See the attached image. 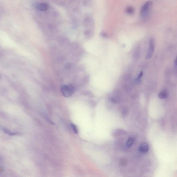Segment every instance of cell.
<instances>
[{
    "label": "cell",
    "mask_w": 177,
    "mask_h": 177,
    "mask_svg": "<svg viewBox=\"0 0 177 177\" xmlns=\"http://www.w3.org/2000/svg\"><path fill=\"white\" fill-rule=\"evenodd\" d=\"M126 13L129 15H133L134 12V9L133 7H127L126 10Z\"/></svg>",
    "instance_id": "obj_8"
},
{
    "label": "cell",
    "mask_w": 177,
    "mask_h": 177,
    "mask_svg": "<svg viewBox=\"0 0 177 177\" xmlns=\"http://www.w3.org/2000/svg\"><path fill=\"white\" fill-rule=\"evenodd\" d=\"M153 6V2L148 1L144 4L140 10L141 17L143 18L147 17L150 13Z\"/></svg>",
    "instance_id": "obj_1"
},
{
    "label": "cell",
    "mask_w": 177,
    "mask_h": 177,
    "mask_svg": "<svg viewBox=\"0 0 177 177\" xmlns=\"http://www.w3.org/2000/svg\"><path fill=\"white\" fill-rule=\"evenodd\" d=\"M167 95V93L166 91H162L159 93V97L160 99H164L166 98Z\"/></svg>",
    "instance_id": "obj_9"
},
{
    "label": "cell",
    "mask_w": 177,
    "mask_h": 177,
    "mask_svg": "<svg viewBox=\"0 0 177 177\" xmlns=\"http://www.w3.org/2000/svg\"><path fill=\"white\" fill-rule=\"evenodd\" d=\"M174 67H176L177 66V58L175 59V61H174Z\"/></svg>",
    "instance_id": "obj_14"
},
{
    "label": "cell",
    "mask_w": 177,
    "mask_h": 177,
    "mask_svg": "<svg viewBox=\"0 0 177 177\" xmlns=\"http://www.w3.org/2000/svg\"><path fill=\"white\" fill-rule=\"evenodd\" d=\"M135 141V140L134 138H129L126 143V146L127 147H130Z\"/></svg>",
    "instance_id": "obj_7"
},
{
    "label": "cell",
    "mask_w": 177,
    "mask_h": 177,
    "mask_svg": "<svg viewBox=\"0 0 177 177\" xmlns=\"http://www.w3.org/2000/svg\"><path fill=\"white\" fill-rule=\"evenodd\" d=\"M110 101H112V103H115L116 102V100H115V98H111L110 99Z\"/></svg>",
    "instance_id": "obj_12"
},
{
    "label": "cell",
    "mask_w": 177,
    "mask_h": 177,
    "mask_svg": "<svg viewBox=\"0 0 177 177\" xmlns=\"http://www.w3.org/2000/svg\"><path fill=\"white\" fill-rule=\"evenodd\" d=\"M2 129H3V131L5 133L9 135L15 136L20 134V133H17V132H13L11 130H9L8 128H5V127H3Z\"/></svg>",
    "instance_id": "obj_5"
},
{
    "label": "cell",
    "mask_w": 177,
    "mask_h": 177,
    "mask_svg": "<svg viewBox=\"0 0 177 177\" xmlns=\"http://www.w3.org/2000/svg\"><path fill=\"white\" fill-rule=\"evenodd\" d=\"M126 162L125 160H122L121 161V163L122 165H125L126 164Z\"/></svg>",
    "instance_id": "obj_13"
},
{
    "label": "cell",
    "mask_w": 177,
    "mask_h": 177,
    "mask_svg": "<svg viewBox=\"0 0 177 177\" xmlns=\"http://www.w3.org/2000/svg\"><path fill=\"white\" fill-rule=\"evenodd\" d=\"M61 91L63 95L65 97H69L74 93V87L71 85H63L61 87Z\"/></svg>",
    "instance_id": "obj_2"
},
{
    "label": "cell",
    "mask_w": 177,
    "mask_h": 177,
    "mask_svg": "<svg viewBox=\"0 0 177 177\" xmlns=\"http://www.w3.org/2000/svg\"><path fill=\"white\" fill-rule=\"evenodd\" d=\"M117 130L118 131H116V133H115V134H116V135H119V134H122V133H124V131H122V130H120L119 129Z\"/></svg>",
    "instance_id": "obj_11"
},
{
    "label": "cell",
    "mask_w": 177,
    "mask_h": 177,
    "mask_svg": "<svg viewBox=\"0 0 177 177\" xmlns=\"http://www.w3.org/2000/svg\"><path fill=\"white\" fill-rule=\"evenodd\" d=\"M102 35L103 37H106L107 36V35L105 33H103L102 34Z\"/></svg>",
    "instance_id": "obj_15"
},
{
    "label": "cell",
    "mask_w": 177,
    "mask_h": 177,
    "mask_svg": "<svg viewBox=\"0 0 177 177\" xmlns=\"http://www.w3.org/2000/svg\"><path fill=\"white\" fill-rule=\"evenodd\" d=\"M37 8L40 11H44L48 8V5L46 3L40 4L37 6Z\"/></svg>",
    "instance_id": "obj_6"
},
{
    "label": "cell",
    "mask_w": 177,
    "mask_h": 177,
    "mask_svg": "<svg viewBox=\"0 0 177 177\" xmlns=\"http://www.w3.org/2000/svg\"><path fill=\"white\" fill-rule=\"evenodd\" d=\"M2 170L1 169H0V172Z\"/></svg>",
    "instance_id": "obj_18"
},
{
    "label": "cell",
    "mask_w": 177,
    "mask_h": 177,
    "mask_svg": "<svg viewBox=\"0 0 177 177\" xmlns=\"http://www.w3.org/2000/svg\"><path fill=\"white\" fill-rule=\"evenodd\" d=\"M139 150L142 153H145L147 152L149 150V146L148 144L146 143H142L139 147Z\"/></svg>",
    "instance_id": "obj_4"
},
{
    "label": "cell",
    "mask_w": 177,
    "mask_h": 177,
    "mask_svg": "<svg viewBox=\"0 0 177 177\" xmlns=\"http://www.w3.org/2000/svg\"><path fill=\"white\" fill-rule=\"evenodd\" d=\"M150 47L148 49L147 55L146 56V59H149L151 58L153 52H154L155 48V40L152 37L150 40Z\"/></svg>",
    "instance_id": "obj_3"
},
{
    "label": "cell",
    "mask_w": 177,
    "mask_h": 177,
    "mask_svg": "<svg viewBox=\"0 0 177 177\" xmlns=\"http://www.w3.org/2000/svg\"><path fill=\"white\" fill-rule=\"evenodd\" d=\"M2 158L1 157H0V162H1V161H2Z\"/></svg>",
    "instance_id": "obj_16"
},
{
    "label": "cell",
    "mask_w": 177,
    "mask_h": 177,
    "mask_svg": "<svg viewBox=\"0 0 177 177\" xmlns=\"http://www.w3.org/2000/svg\"><path fill=\"white\" fill-rule=\"evenodd\" d=\"M71 125L73 131H74L75 133L77 134L78 133V131L77 126L74 124H71Z\"/></svg>",
    "instance_id": "obj_10"
},
{
    "label": "cell",
    "mask_w": 177,
    "mask_h": 177,
    "mask_svg": "<svg viewBox=\"0 0 177 177\" xmlns=\"http://www.w3.org/2000/svg\"><path fill=\"white\" fill-rule=\"evenodd\" d=\"M1 78H2V76H1V74H0V79H1Z\"/></svg>",
    "instance_id": "obj_17"
}]
</instances>
